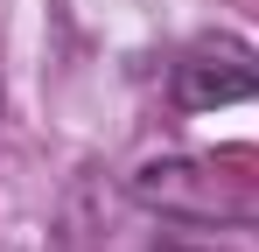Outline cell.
<instances>
[{
	"label": "cell",
	"mask_w": 259,
	"mask_h": 252,
	"mask_svg": "<svg viewBox=\"0 0 259 252\" xmlns=\"http://www.w3.org/2000/svg\"><path fill=\"white\" fill-rule=\"evenodd\" d=\"M168 91L182 112H217V105H245L259 98V49H245L238 35H203L175 56Z\"/></svg>",
	"instance_id": "1"
}]
</instances>
